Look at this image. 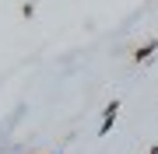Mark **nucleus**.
<instances>
[{"label":"nucleus","instance_id":"obj_1","mask_svg":"<svg viewBox=\"0 0 158 154\" xmlns=\"http://www.w3.org/2000/svg\"><path fill=\"white\" fill-rule=\"evenodd\" d=\"M116 112H119V102H109L106 105V112H102V126H98V133L106 137L109 130H113V123H116Z\"/></svg>","mask_w":158,"mask_h":154},{"label":"nucleus","instance_id":"obj_3","mask_svg":"<svg viewBox=\"0 0 158 154\" xmlns=\"http://www.w3.org/2000/svg\"><path fill=\"white\" fill-rule=\"evenodd\" d=\"M148 154H158V144H155V147H151V151H148Z\"/></svg>","mask_w":158,"mask_h":154},{"label":"nucleus","instance_id":"obj_2","mask_svg":"<svg viewBox=\"0 0 158 154\" xmlns=\"http://www.w3.org/2000/svg\"><path fill=\"white\" fill-rule=\"evenodd\" d=\"M155 53H158V42H144V46H137V49H134V63H148Z\"/></svg>","mask_w":158,"mask_h":154}]
</instances>
